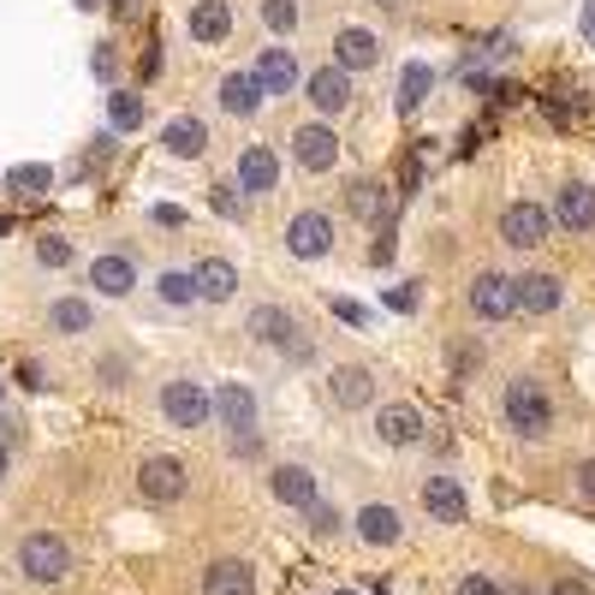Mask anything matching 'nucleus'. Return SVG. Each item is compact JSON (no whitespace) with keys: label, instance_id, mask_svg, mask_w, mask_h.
Wrapping results in <instances>:
<instances>
[{"label":"nucleus","instance_id":"4be33fe9","mask_svg":"<svg viewBox=\"0 0 595 595\" xmlns=\"http://www.w3.org/2000/svg\"><path fill=\"white\" fill-rule=\"evenodd\" d=\"M191 280H197V298H203V304H233V298H238V269H233L226 256H203Z\"/></svg>","mask_w":595,"mask_h":595},{"label":"nucleus","instance_id":"09e8293b","mask_svg":"<svg viewBox=\"0 0 595 595\" xmlns=\"http://www.w3.org/2000/svg\"><path fill=\"white\" fill-rule=\"evenodd\" d=\"M375 7H406V0H375Z\"/></svg>","mask_w":595,"mask_h":595},{"label":"nucleus","instance_id":"9b49d317","mask_svg":"<svg viewBox=\"0 0 595 595\" xmlns=\"http://www.w3.org/2000/svg\"><path fill=\"white\" fill-rule=\"evenodd\" d=\"M292 155H298V167H304V173H328V167L340 162V137H334V126H322V119L298 126V131H292Z\"/></svg>","mask_w":595,"mask_h":595},{"label":"nucleus","instance_id":"473e14b6","mask_svg":"<svg viewBox=\"0 0 595 595\" xmlns=\"http://www.w3.org/2000/svg\"><path fill=\"white\" fill-rule=\"evenodd\" d=\"M108 119H114V131H137V126H144V96L114 90L108 96Z\"/></svg>","mask_w":595,"mask_h":595},{"label":"nucleus","instance_id":"ddd939ff","mask_svg":"<svg viewBox=\"0 0 595 595\" xmlns=\"http://www.w3.org/2000/svg\"><path fill=\"white\" fill-rule=\"evenodd\" d=\"M334 66L340 72H370V66H381V37L363 25H345L334 37Z\"/></svg>","mask_w":595,"mask_h":595},{"label":"nucleus","instance_id":"6ab92c4d","mask_svg":"<svg viewBox=\"0 0 595 595\" xmlns=\"http://www.w3.org/2000/svg\"><path fill=\"white\" fill-rule=\"evenodd\" d=\"M328 399H334L340 411H363L375 399V375L363 370V363H340V370L328 375Z\"/></svg>","mask_w":595,"mask_h":595},{"label":"nucleus","instance_id":"f8f14e48","mask_svg":"<svg viewBox=\"0 0 595 595\" xmlns=\"http://www.w3.org/2000/svg\"><path fill=\"white\" fill-rule=\"evenodd\" d=\"M269 495L280 506H292V513H304L310 500H322V482H316V470H310V465H274L269 470Z\"/></svg>","mask_w":595,"mask_h":595},{"label":"nucleus","instance_id":"3c124183","mask_svg":"<svg viewBox=\"0 0 595 595\" xmlns=\"http://www.w3.org/2000/svg\"><path fill=\"white\" fill-rule=\"evenodd\" d=\"M340 595H358V589H340Z\"/></svg>","mask_w":595,"mask_h":595},{"label":"nucleus","instance_id":"7c9ffc66","mask_svg":"<svg viewBox=\"0 0 595 595\" xmlns=\"http://www.w3.org/2000/svg\"><path fill=\"white\" fill-rule=\"evenodd\" d=\"M155 292H162V304H173V310L197 304V280H191L185 269H167L162 280H155Z\"/></svg>","mask_w":595,"mask_h":595},{"label":"nucleus","instance_id":"b1692460","mask_svg":"<svg viewBox=\"0 0 595 595\" xmlns=\"http://www.w3.org/2000/svg\"><path fill=\"white\" fill-rule=\"evenodd\" d=\"M280 185V155L269 144H251L238 155V191H251V197H262V191Z\"/></svg>","mask_w":595,"mask_h":595},{"label":"nucleus","instance_id":"1a4fd4ad","mask_svg":"<svg viewBox=\"0 0 595 595\" xmlns=\"http://www.w3.org/2000/svg\"><path fill=\"white\" fill-rule=\"evenodd\" d=\"M244 328H251V340H256V345H274V352H298V358H304V340H298L292 310H280V304H256Z\"/></svg>","mask_w":595,"mask_h":595},{"label":"nucleus","instance_id":"0eeeda50","mask_svg":"<svg viewBox=\"0 0 595 595\" xmlns=\"http://www.w3.org/2000/svg\"><path fill=\"white\" fill-rule=\"evenodd\" d=\"M465 304H470V316H482V322H506V316H513V310H518V298H513V274H500V269H482L477 280H470Z\"/></svg>","mask_w":595,"mask_h":595},{"label":"nucleus","instance_id":"9d476101","mask_svg":"<svg viewBox=\"0 0 595 595\" xmlns=\"http://www.w3.org/2000/svg\"><path fill=\"white\" fill-rule=\"evenodd\" d=\"M304 96H310V108H316V114L334 119V114L352 108V72H340V66L328 60V66H316V72L304 78Z\"/></svg>","mask_w":595,"mask_h":595},{"label":"nucleus","instance_id":"412c9836","mask_svg":"<svg viewBox=\"0 0 595 595\" xmlns=\"http://www.w3.org/2000/svg\"><path fill=\"white\" fill-rule=\"evenodd\" d=\"M162 149L173 155V162H203L208 155V126L197 114H179V119H167V131H162Z\"/></svg>","mask_w":595,"mask_h":595},{"label":"nucleus","instance_id":"37998d69","mask_svg":"<svg viewBox=\"0 0 595 595\" xmlns=\"http://www.w3.org/2000/svg\"><path fill=\"white\" fill-rule=\"evenodd\" d=\"M114 12H119V19H137V12H144V0H114Z\"/></svg>","mask_w":595,"mask_h":595},{"label":"nucleus","instance_id":"39448f33","mask_svg":"<svg viewBox=\"0 0 595 595\" xmlns=\"http://www.w3.org/2000/svg\"><path fill=\"white\" fill-rule=\"evenodd\" d=\"M162 417L173 429H203L208 417H215V411H208V388H203V381H191V375L167 381V388H162Z\"/></svg>","mask_w":595,"mask_h":595},{"label":"nucleus","instance_id":"cd10ccee","mask_svg":"<svg viewBox=\"0 0 595 595\" xmlns=\"http://www.w3.org/2000/svg\"><path fill=\"white\" fill-rule=\"evenodd\" d=\"M48 328H55V334H90L96 304L90 298H55V304H48Z\"/></svg>","mask_w":595,"mask_h":595},{"label":"nucleus","instance_id":"c9c22d12","mask_svg":"<svg viewBox=\"0 0 595 595\" xmlns=\"http://www.w3.org/2000/svg\"><path fill=\"white\" fill-rule=\"evenodd\" d=\"M37 262L42 269H66V262H72V244H66L60 233H48V238H37Z\"/></svg>","mask_w":595,"mask_h":595},{"label":"nucleus","instance_id":"aec40b11","mask_svg":"<svg viewBox=\"0 0 595 595\" xmlns=\"http://www.w3.org/2000/svg\"><path fill=\"white\" fill-rule=\"evenodd\" d=\"M513 298H518L524 316H554L566 292H559V274H542V269H536V274H518V280H513Z\"/></svg>","mask_w":595,"mask_h":595},{"label":"nucleus","instance_id":"a878e982","mask_svg":"<svg viewBox=\"0 0 595 595\" xmlns=\"http://www.w3.org/2000/svg\"><path fill=\"white\" fill-rule=\"evenodd\" d=\"M90 286L101 292V298H131V286H137V269H131V256H96L90 262Z\"/></svg>","mask_w":595,"mask_h":595},{"label":"nucleus","instance_id":"423d86ee","mask_svg":"<svg viewBox=\"0 0 595 595\" xmlns=\"http://www.w3.org/2000/svg\"><path fill=\"white\" fill-rule=\"evenodd\" d=\"M554 233V215L542 203H506L500 208V238L513 244V251H536V244H548Z\"/></svg>","mask_w":595,"mask_h":595},{"label":"nucleus","instance_id":"bb28decb","mask_svg":"<svg viewBox=\"0 0 595 595\" xmlns=\"http://www.w3.org/2000/svg\"><path fill=\"white\" fill-rule=\"evenodd\" d=\"M221 108L233 114V119H251V114L262 108V84H256L251 72H226V78H221Z\"/></svg>","mask_w":595,"mask_h":595},{"label":"nucleus","instance_id":"4468645a","mask_svg":"<svg viewBox=\"0 0 595 595\" xmlns=\"http://www.w3.org/2000/svg\"><path fill=\"white\" fill-rule=\"evenodd\" d=\"M548 215H554L559 226H566V233H589V226H595V185L566 179V185H559V197H554Z\"/></svg>","mask_w":595,"mask_h":595},{"label":"nucleus","instance_id":"8fccbe9b","mask_svg":"<svg viewBox=\"0 0 595 595\" xmlns=\"http://www.w3.org/2000/svg\"><path fill=\"white\" fill-rule=\"evenodd\" d=\"M0 399H7V381H0Z\"/></svg>","mask_w":595,"mask_h":595},{"label":"nucleus","instance_id":"f704fd0d","mask_svg":"<svg viewBox=\"0 0 595 595\" xmlns=\"http://www.w3.org/2000/svg\"><path fill=\"white\" fill-rule=\"evenodd\" d=\"M304 518H310V530H316V536H340V506H328V500H310L304 506Z\"/></svg>","mask_w":595,"mask_h":595},{"label":"nucleus","instance_id":"58836bf2","mask_svg":"<svg viewBox=\"0 0 595 595\" xmlns=\"http://www.w3.org/2000/svg\"><path fill=\"white\" fill-rule=\"evenodd\" d=\"M572 488H577V500L595 506V459H577L572 465Z\"/></svg>","mask_w":595,"mask_h":595},{"label":"nucleus","instance_id":"c03bdc74","mask_svg":"<svg viewBox=\"0 0 595 595\" xmlns=\"http://www.w3.org/2000/svg\"><path fill=\"white\" fill-rule=\"evenodd\" d=\"M584 37L595 42V0H584Z\"/></svg>","mask_w":595,"mask_h":595},{"label":"nucleus","instance_id":"dca6fc26","mask_svg":"<svg viewBox=\"0 0 595 595\" xmlns=\"http://www.w3.org/2000/svg\"><path fill=\"white\" fill-rule=\"evenodd\" d=\"M423 513L435 524H465L470 518V500H465L459 477H423Z\"/></svg>","mask_w":595,"mask_h":595},{"label":"nucleus","instance_id":"4c0bfd02","mask_svg":"<svg viewBox=\"0 0 595 595\" xmlns=\"http://www.w3.org/2000/svg\"><path fill=\"white\" fill-rule=\"evenodd\" d=\"M452 595H500V584L488 572H465L459 584H452Z\"/></svg>","mask_w":595,"mask_h":595},{"label":"nucleus","instance_id":"a211bd4d","mask_svg":"<svg viewBox=\"0 0 595 595\" xmlns=\"http://www.w3.org/2000/svg\"><path fill=\"white\" fill-rule=\"evenodd\" d=\"M375 435H381V447H417L423 441V411L406 406V399H399V406H381L375 411Z\"/></svg>","mask_w":595,"mask_h":595},{"label":"nucleus","instance_id":"393cba45","mask_svg":"<svg viewBox=\"0 0 595 595\" xmlns=\"http://www.w3.org/2000/svg\"><path fill=\"white\" fill-rule=\"evenodd\" d=\"M185 30H191V42H226V30H233V7H226V0H191Z\"/></svg>","mask_w":595,"mask_h":595},{"label":"nucleus","instance_id":"c756f323","mask_svg":"<svg viewBox=\"0 0 595 595\" xmlns=\"http://www.w3.org/2000/svg\"><path fill=\"white\" fill-rule=\"evenodd\" d=\"M345 208H352L358 221H381V208H388V191L375 179H352L345 185Z\"/></svg>","mask_w":595,"mask_h":595},{"label":"nucleus","instance_id":"2f4dec72","mask_svg":"<svg viewBox=\"0 0 595 595\" xmlns=\"http://www.w3.org/2000/svg\"><path fill=\"white\" fill-rule=\"evenodd\" d=\"M48 185H55V173H48L42 162H25V167L7 173V191H19V197H42Z\"/></svg>","mask_w":595,"mask_h":595},{"label":"nucleus","instance_id":"a19ab883","mask_svg":"<svg viewBox=\"0 0 595 595\" xmlns=\"http://www.w3.org/2000/svg\"><path fill=\"white\" fill-rule=\"evenodd\" d=\"M334 316H340V322H352V328H363V322H370V310L352 304V298H340V304H334Z\"/></svg>","mask_w":595,"mask_h":595},{"label":"nucleus","instance_id":"5701e85b","mask_svg":"<svg viewBox=\"0 0 595 595\" xmlns=\"http://www.w3.org/2000/svg\"><path fill=\"white\" fill-rule=\"evenodd\" d=\"M203 595H256V566L251 559H215V566L203 572Z\"/></svg>","mask_w":595,"mask_h":595},{"label":"nucleus","instance_id":"20e7f679","mask_svg":"<svg viewBox=\"0 0 595 595\" xmlns=\"http://www.w3.org/2000/svg\"><path fill=\"white\" fill-rule=\"evenodd\" d=\"M208 411L221 417L226 429H233V441H238V452H251L256 447V393L244 388V381H221V393H208Z\"/></svg>","mask_w":595,"mask_h":595},{"label":"nucleus","instance_id":"7ed1b4c3","mask_svg":"<svg viewBox=\"0 0 595 595\" xmlns=\"http://www.w3.org/2000/svg\"><path fill=\"white\" fill-rule=\"evenodd\" d=\"M185 488H191V470H185V459H173V452H149V459L137 465V495L155 500V506L185 500Z\"/></svg>","mask_w":595,"mask_h":595},{"label":"nucleus","instance_id":"c85d7f7f","mask_svg":"<svg viewBox=\"0 0 595 595\" xmlns=\"http://www.w3.org/2000/svg\"><path fill=\"white\" fill-rule=\"evenodd\" d=\"M429 90H435V72H429L423 60H411L406 72H399V114H417V108H423V96H429Z\"/></svg>","mask_w":595,"mask_h":595},{"label":"nucleus","instance_id":"79ce46f5","mask_svg":"<svg viewBox=\"0 0 595 595\" xmlns=\"http://www.w3.org/2000/svg\"><path fill=\"white\" fill-rule=\"evenodd\" d=\"M90 72H96V78H114V72H119L114 48H96V55H90Z\"/></svg>","mask_w":595,"mask_h":595},{"label":"nucleus","instance_id":"72a5a7b5","mask_svg":"<svg viewBox=\"0 0 595 595\" xmlns=\"http://www.w3.org/2000/svg\"><path fill=\"white\" fill-rule=\"evenodd\" d=\"M262 25H269L274 37H292L298 30V0H262Z\"/></svg>","mask_w":595,"mask_h":595},{"label":"nucleus","instance_id":"f257e3e1","mask_svg":"<svg viewBox=\"0 0 595 595\" xmlns=\"http://www.w3.org/2000/svg\"><path fill=\"white\" fill-rule=\"evenodd\" d=\"M500 417H506V429H513V435H524V441H542V435L554 429V406H548V393H542L536 375H513V381H506Z\"/></svg>","mask_w":595,"mask_h":595},{"label":"nucleus","instance_id":"f03ea898","mask_svg":"<svg viewBox=\"0 0 595 595\" xmlns=\"http://www.w3.org/2000/svg\"><path fill=\"white\" fill-rule=\"evenodd\" d=\"M19 572L30 577V584H42V589H55L72 577V548H66V536L55 530H30L19 542Z\"/></svg>","mask_w":595,"mask_h":595},{"label":"nucleus","instance_id":"a18cd8bd","mask_svg":"<svg viewBox=\"0 0 595 595\" xmlns=\"http://www.w3.org/2000/svg\"><path fill=\"white\" fill-rule=\"evenodd\" d=\"M7 470H12V447L0 441V482H7Z\"/></svg>","mask_w":595,"mask_h":595},{"label":"nucleus","instance_id":"de8ad7c7","mask_svg":"<svg viewBox=\"0 0 595 595\" xmlns=\"http://www.w3.org/2000/svg\"><path fill=\"white\" fill-rule=\"evenodd\" d=\"M78 7H84V12H96V7H101V0H78Z\"/></svg>","mask_w":595,"mask_h":595},{"label":"nucleus","instance_id":"49530a36","mask_svg":"<svg viewBox=\"0 0 595 595\" xmlns=\"http://www.w3.org/2000/svg\"><path fill=\"white\" fill-rule=\"evenodd\" d=\"M500 595H542V589H530V584H500Z\"/></svg>","mask_w":595,"mask_h":595},{"label":"nucleus","instance_id":"2eb2a0df","mask_svg":"<svg viewBox=\"0 0 595 595\" xmlns=\"http://www.w3.org/2000/svg\"><path fill=\"white\" fill-rule=\"evenodd\" d=\"M352 524H358V542H363V548H399V536H406L399 506H388V500H370Z\"/></svg>","mask_w":595,"mask_h":595},{"label":"nucleus","instance_id":"e433bc0d","mask_svg":"<svg viewBox=\"0 0 595 595\" xmlns=\"http://www.w3.org/2000/svg\"><path fill=\"white\" fill-rule=\"evenodd\" d=\"M208 203H215V215L244 221V191H238V185H215V197H208Z\"/></svg>","mask_w":595,"mask_h":595},{"label":"nucleus","instance_id":"ea45409f","mask_svg":"<svg viewBox=\"0 0 595 595\" xmlns=\"http://www.w3.org/2000/svg\"><path fill=\"white\" fill-rule=\"evenodd\" d=\"M542 595H595V589L584 584V577H554V584L542 589Z\"/></svg>","mask_w":595,"mask_h":595},{"label":"nucleus","instance_id":"f3484780","mask_svg":"<svg viewBox=\"0 0 595 595\" xmlns=\"http://www.w3.org/2000/svg\"><path fill=\"white\" fill-rule=\"evenodd\" d=\"M251 78L262 84V96H292V84L304 78V72H298V55H292V48H262L256 66H251Z\"/></svg>","mask_w":595,"mask_h":595},{"label":"nucleus","instance_id":"6e6552de","mask_svg":"<svg viewBox=\"0 0 595 595\" xmlns=\"http://www.w3.org/2000/svg\"><path fill=\"white\" fill-rule=\"evenodd\" d=\"M286 251L298 262H322L328 251H334V221L322 215V208H304V215L286 221Z\"/></svg>","mask_w":595,"mask_h":595}]
</instances>
